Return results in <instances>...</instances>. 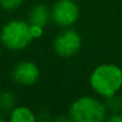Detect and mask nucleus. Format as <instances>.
<instances>
[{
	"label": "nucleus",
	"instance_id": "obj_9",
	"mask_svg": "<svg viewBox=\"0 0 122 122\" xmlns=\"http://www.w3.org/2000/svg\"><path fill=\"white\" fill-rule=\"evenodd\" d=\"M16 104V97L10 91H4L0 93V109L11 110Z\"/></svg>",
	"mask_w": 122,
	"mask_h": 122
},
{
	"label": "nucleus",
	"instance_id": "obj_2",
	"mask_svg": "<svg viewBox=\"0 0 122 122\" xmlns=\"http://www.w3.org/2000/svg\"><path fill=\"white\" fill-rule=\"evenodd\" d=\"M0 38L6 48L11 50H22L34 40L31 25L23 20H11L3 26Z\"/></svg>",
	"mask_w": 122,
	"mask_h": 122
},
{
	"label": "nucleus",
	"instance_id": "obj_8",
	"mask_svg": "<svg viewBox=\"0 0 122 122\" xmlns=\"http://www.w3.org/2000/svg\"><path fill=\"white\" fill-rule=\"evenodd\" d=\"M10 120L12 122H35L36 117L34 112L26 107H18L11 111Z\"/></svg>",
	"mask_w": 122,
	"mask_h": 122
},
{
	"label": "nucleus",
	"instance_id": "obj_1",
	"mask_svg": "<svg viewBox=\"0 0 122 122\" xmlns=\"http://www.w3.org/2000/svg\"><path fill=\"white\" fill-rule=\"evenodd\" d=\"M92 90L102 97H111L122 87V70L112 64L99 65L90 77Z\"/></svg>",
	"mask_w": 122,
	"mask_h": 122
},
{
	"label": "nucleus",
	"instance_id": "obj_6",
	"mask_svg": "<svg viewBox=\"0 0 122 122\" xmlns=\"http://www.w3.org/2000/svg\"><path fill=\"white\" fill-rule=\"evenodd\" d=\"M12 77L16 83L24 86H30L38 80L40 70L37 65L31 62V61H22L15 67Z\"/></svg>",
	"mask_w": 122,
	"mask_h": 122
},
{
	"label": "nucleus",
	"instance_id": "obj_7",
	"mask_svg": "<svg viewBox=\"0 0 122 122\" xmlns=\"http://www.w3.org/2000/svg\"><path fill=\"white\" fill-rule=\"evenodd\" d=\"M50 18H51V11H49V9L46 5L40 4V5H36L31 10L30 16H29V23L31 25L44 28Z\"/></svg>",
	"mask_w": 122,
	"mask_h": 122
},
{
	"label": "nucleus",
	"instance_id": "obj_4",
	"mask_svg": "<svg viewBox=\"0 0 122 122\" xmlns=\"http://www.w3.org/2000/svg\"><path fill=\"white\" fill-rule=\"evenodd\" d=\"M78 17L79 9L73 0H57L51 7V19L62 28L74 24Z\"/></svg>",
	"mask_w": 122,
	"mask_h": 122
},
{
	"label": "nucleus",
	"instance_id": "obj_11",
	"mask_svg": "<svg viewBox=\"0 0 122 122\" xmlns=\"http://www.w3.org/2000/svg\"><path fill=\"white\" fill-rule=\"evenodd\" d=\"M107 99L108 101H107V105L105 107L109 108L112 111V114L114 112H117L118 110L122 109V101L120 98H117L115 96H111V97H108Z\"/></svg>",
	"mask_w": 122,
	"mask_h": 122
},
{
	"label": "nucleus",
	"instance_id": "obj_13",
	"mask_svg": "<svg viewBox=\"0 0 122 122\" xmlns=\"http://www.w3.org/2000/svg\"><path fill=\"white\" fill-rule=\"evenodd\" d=\"M109 121H111V122H122V115L120 112H115L114 115H111L109 117Z\"/></svg>",
	"mask_w": 122,
	"mask_h": 122
},
{
	"label": "nucleus",
	"instance_id": "obj_12",
	"mask_svg": "<svg viewBox=\"0 0 122 122\" xmlns=\"http://www.w3.org/2000/svg\"><path fill=\"white\" fill-rule=\"evenodd\" d=\"M31 25V24H30ZM31 34H32V37L34 38H38L42 36L43 34V28L41 26H37V25H31Z\"/></svg>",
	"mask_w": 122,
	"mask_h": 122
},
{
	"label": "nucleus",
	"instance_id": "obj_5",
	"mask_svg": "<svg viewBox=\"0 0 122 122\" xmlns=\"http://www.w3.org/2000/svg\"><path fill=\"white\" fill-rule=\"evenodd\" d=\"M81 47V38L74 30H65L54 41V50L61 57H72Z\"/></svg>",
	"mask_w": 122,
	"mask_h": 122
},
{
	"label": "nucleus",
	"instance_id": "obj_14",
	"mask_svg": "<svg viewBox=\"0 0 122 122\" xmlns=\"http://www.w3.org/2000/svg\"><path fill=\"white\" fill-rule=\"evenodd\" d=\"M0 121H3V117H0Z\"/></svg>",
	"mask_w": 122,
	"mask_h": 122
},
{
	"label": "nucleus",
	"instance_id": "obj_3",
	"mask_svg": "<svg viewBox=\"0 0 122 122\" xmlns=\"http://www.w3.org/2000/svg\"><path fill=\"white\" fill-rule=\"evenodd\" d=\"M105 104L95 97H81L70 108V118L76 122H101L105 118Z\"/></svg>",
	"mask_w": 122,
	"mask_h": 122
},
{
	"label": "nucleus",
	"instance_id": "obj_10",
	"mask_svg": "<svg viewBox=\"0 0 122 122\" xmlns=\"http://www.w3.org/2000/svg\"><path fill=\"white\" fill-rule=\"evenodd\" d=\"M23 3L24 0H0V6L4 10L13 11V10H17Z\"/></svg>",
	"mask_w": 122,
	"mask_h": 122
}]
</instances>
